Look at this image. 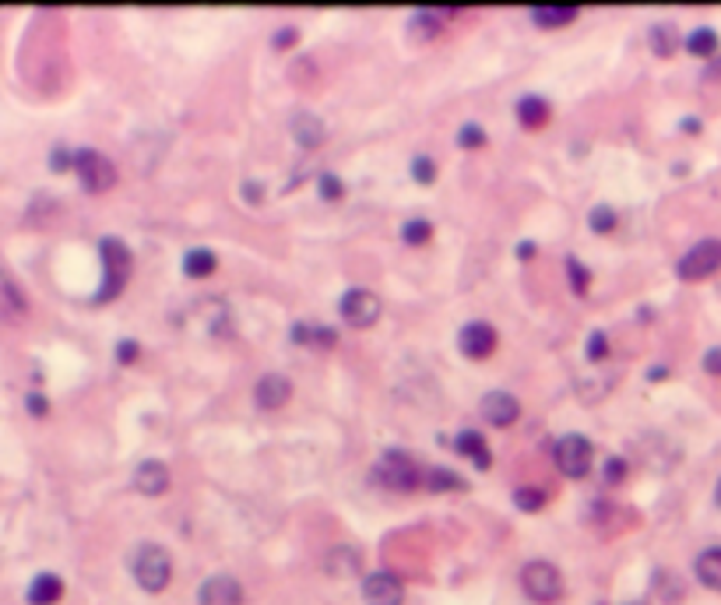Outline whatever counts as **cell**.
I'll return each mask as SVG.
<instances>
[{
  "label": "cell",
  "mask_w": 721,
  "mask_h": 605,
  "mask_svg": "<svg viewBox=\"0 0 721 605\" xmlns=\"http://www.w3.org/2000/svg\"><path fill=\"white\" fill-rule=\"evenodd\" d=\"M531 18L542 29H563V25H570L577 18V7H535Z\"/></svg>",
  "instance_id": "44dd1931"
},
{
  "label": "cell",
  "mask_w": 721,
  "mask_h": 605,
  "mask_svg": "<svg viewBox=\"0 0 721 605\" xmlns=\"http://www.w3.org/2000/svg\"><path fill=\"white\" fill-rule=\"evenodd\" d=\"M715 500H718V507H721V482H718V489H715Z\"/></svg>",
  "instance_id": "bcb514c9"
},
{
  "label": "cell",
  "mask_w": 721,
  "mask_h": 605,
  "mask_svg": "<svg viewBox=\"0 0 721 605\" xmlns=\"http://www.w3.org/2000/svg\"><path fill=\"white\" fill-rule=\"evenodd\" d=\"M458 345L468 359H486L496 349V331H492V324H486V320H472V324L461 327Z\"/></svg>",
  "instance_id": "30bf717a"
},
{
  "label": "cell",
  "mask_w": 721,
  "mask_h": 605,
  "mask_svg": "<svg viewBox=\"0 0 721 605\" xmlns=\"http://www.w3.org/2000/svg\"><path fill=\"white\" fill-rule=\"evenodd\" d=\"M254 398H258L261 409H282L293 398V383H289V377H282V373H267L254 387Z\"/></svg>",
  "instance_id": "4fadbf2b"
},
{
  "label": "cell",
  "mask_w": 721,
  "mask_h": 605,
  "mask_svg": "<svg viewBox=\"0 0 721 605\" xmlns=\"http://www.w3.org/2000/svg\"><path fill=\"white\" fill-rule=\"evenodd\" d=\"M531 254H535V243H521V247H518V257H521V260H531Z\"/></svg>",
  "instance_id": "ee69618b"
},
{
  "label": "cell",
  "mask_w": 721,
  "mask_h": 605,
  "mask_svg": "<svg viewBox=\"0 0 721 605\" xmlns=\"http://www.w3.org/2000/svg\"><path fill=\"white\" fill-rule=\"evenodd\" d=\"M64 599V581L57 573H39L29 584V602L33 605H57Z\"/></svg>",
  "instance_id": "9a60e30c"
},
{
  "label": "cell",
  "mask_w": 721,
  "mask_h": 605,
  "mask_svg": "<svg viewBox=\"0 0 721 605\" xmlns=\"http://www.w3.org/2000/svg\"><path fill=\"white\" fill-rule=\"evenodd\" d=\"M293 338L299 345H334L338 342L334 331H328V327H310V324H299L293 331Z\"/></svg>",
  "instance_id": "d4e9b609"
},
{
  "label": "cell",
  "mask_w": 721,
  "mask_h": 605,
  "mask_svg": "<svg viewBox=\"0 0 721 605\" xmlns=\"http://www.w3.org/2000/svg\"><path fill=\"white\" fill-rule=\"evenodd\" d=\"M215 268H219V257H215V251H208V247H194V251H187V257H183V271L191 279H208Z\"/></svg>",
  "instance_id": "ffe728a7"
},
{
  "label": "cell",
  "mask_w": 721,
  "mask_h": 605,
  "mask_svg": "<svg viewBox=\"0 0 721 605\" xmlns=\"http://www.w3.org/2000/svg\"><path fill=\"white\" fill-rule=\"evenodd\" d=\"M360 571V553L349 549V545H338L328 556V573L331 577H349V573Z\"/></svg>",
  "instance_id": "7402d4cb"
},
{
  "label": "cell",
  "mask_w": 721,
  "mask_h": 605,
  "mask_svg": "<svg viewBox=\"0 0 721 605\" xmlns=\"http://www.w3.org/2000/svg\"><path fill=\"white\" fill-rule=\"evenodd\" d=\"M412 22H416V29H426V35L440 33V14H433V11H419Z\"/></svg>",
  "instance_id": "e575fe53"
},
{
  "label": "cell",
  "mask_w": 721,
  "mask_h": 605,
  "mask_svg": "<svg viewBox=\"0 0 721 605\" xmlns=\"http://www.w3.org/2000/svg\"><path fill=\"white\" fill-rule=\"evenodd\" d=\"M102 268H106V279H102V288L96 296L98 303L117 299L131 279V251L124 247V240H113V236L102 240Z\"/></svg>",
  "instance_id": "7a4b0ae2"
},
{
  "label": "cell",
  "mask_w": 721,
  "mask_h": 605,
  "mask_svg": "<svg viewBox=\"0 0 721 605\" xmlns=\"http://www.w3.org/2000/svg\"><path fill=\"white\" fill-rule=\"evenodd\" d=\"M458 145L461 148H482L486 145V130L479 128V124H464L458 134Z\"/></svg>",
  "instance_id": "f546056e"
},
{
  "label": "cell",
  "mask_w": 721,
  "mask_h": 605,
  "mask_svg": "<svg viewBox=\"0 0 721 605\" xmlns=\"http://www.w3.org/2000/svg\"><path fill=\"white\" fill-rule=\"evenodd\" d=\"M521 584H525V595L531 602H557L559 595H563V577L553 563H546V560H531L525 571H521Z\"/></svg>",
  "instance_id": "3957f363"
},
{
  "label": "cell",
  "mask_w": 721,
  "mask_h": 605,
  "mask_svg": "<svg viewBox=\"0 0 721 605\" xmlns=\"http://www.w3.org/2000/svg\"><path fill=\"white\" fill-rule=\"evenodd\" d=\"M626 476V461H620V458H613V461H609V465H605V482H609V486H616V482H620V478Z\"/></svg>",
  "instance_id": "d590c367"
},
{
  "label": "cell",
  "mask_w": 721,
  "mask_h": 605,
  "mask_svg": "<svg viewBox=\"0 0 721 605\" xmlns=\"http://www.w3.org/2000/svg\"><path fill=\"white\" fill-rule=\"evenodd\" d=\"M342 194H345L342 180H338L334 173H321V197H324V201H342Z\"/></svg>",
  "instance_id": "4dcf8cb0"
},
{
  "label": "cell",
  "mask_w": 721,
  "mask_h": 605,
  "mask_svg": "<svg viewBox=\"0 0 721 605\" xmlns=\"http://www.w3.org/2000/svg\"><path fill=\"white\" fill-rule=\"evenodd\" d=\"M362 602L366 605H401L405 602V588H401V581L388 571L370 573V577L362 581Z\"/></svg>",
  "instance_id": "9c48e42d"
},
{
  "label": "cell",
  "mask_w": 721,
  "mask_h": 605,
  "mask_svg": "<svg viewBox=\"0 0 721 605\" xmlns=\"http://www.w3.org/2000/svg\"><path fill=\"white\" fill-rule=\"evenodd\" d=\"M377 478H380L388 489L408 493V489L423 486V468H419L405 450H388V454L380 458V465H377Z\"/></svg>",
  "instance_id": "277c9868"
},
{
  "label": "cell",
  "mask_w": 721,
  "mask_h": 605,
  "mask_svg": "<svg viewBox=\"0 0 721 605\" xmlns=\"http://www.w3.org/2000/svg\"><path fill=\"white\" fill-rule=\"evenodd\" d=\"M518 415H521V405H518V398L507 394V391H490V394L482 398V419H486L490 426H510V422H518Z\"/></svg>",
  "instance_id": "7c38bea8"
},
{
  "label": "cell",
  "mask_w": 721,
  "mask_h": 605,
  "mask_svg": "<svg viewBox=\"0 0 721 605\" xmlns=\"http://www.w3.org/2000/svg\"><path fill=\"white\" fill-rule=\"evenodd\" d=\"M131 571H134V581H137L145 591L159 595L165 584H169V577H173V560H169V553H165L163 545L145 542V545L134 553Z\"/></svg>",
  "instance_id": "6da1fadb"
},
{
  "label": "cell",
  "mask_w": 721,
  "mask_h": 605,
  "mask_svg": "<svg viewBox=\"0 0 721 605\" xmlns=\"http://www.w3.org/2000/svg\"><path fill=\"white\" fill-rule=\"evenodd\" d=\"M4 296H7V303H11V310H14V314H22V310H25V303H22V296H18V286H14L11 279L4 282Z\"/></svg>",
  "instance_id": "8d00e7d4"
},
{
  "label": "cell",
  "mask_w": 721,
  "mask_h": 605,
  "mask_svg": "<svg viewBox=\"0 0 721 605\" xmlns=\"http://www.w3.org/2000/svg\"><path fill=\"white\" fill-rule=\"evenodd\" d=\"M637 605H641V602H637Z\"/></svg>",
  "instance_id": "7dc6e473"
},
{
  "label": "cell",
  "mask_w": 721,
  "mask_h": 605,
  "mask_svg": "<svg viewBox=\"0 0 721 605\" xmlns=\"http://www.w3.org/2000/svg\"><path fill=\"white\" fill-rule=\"evenodd\" d=\"M70 162H74V156H70L67 148H53V152H50V165H53L57 173H64Z\"/></svg>",
  "instance_id": "74e56055"
},
{
  "label": "cell",
  "mask_w": 721,
  "mask_h": 605,
  "mask_svg": "<svg viewBox=\"0 0 721 605\" xmlns=\"http://www.w3.org/2000/svg\"><path fill=\"white\" fill-rule=\"evenodd\" d=\"M243 194H247V201H250V204H261L264 187H261V184H250V180H247V184H243Z\"/></svg>",
  "instance_id": "60d3db41"
},
{
  "label": "cell",
  "mask_w": 721,
  "mask_h": 605,
  "mask_svg": "<svg viewBox=\"0 0 721 605\" xmlns=\"http://www.w3.org/2000/svg\"><path fill=\"white\" fill-rule=\"evenodd\" d=\"M74 169H78V176H81V187L92 194L109 191L113 180H117L113 162L106 159V156H98V152H92V148H85V152L74 156Z\"/></svg>",
  "instance_id": "52a82bcc"
},
{
  "label": "cell",
  "mask_w": 721,
  "mask_h": 605,
  "mask_svg": "<svg viewBox=\"0 0 721 605\" xmlns=\"http://www.w3.org/2000/svg\"><path fill=\"white\" fill-rule=\"evenodd\" d=\"M697 577L704 588L711 591H721V549H707L697 556Z\"/></svg>",
  "instance_id": "d6986e66"
},
{
  "label": "cell",
  "mask_w": 721,
  "mask_h": 605,
  "mask_svg": "<svg viewBox=\"0 0 721 605\" xmlns=\"http://www.w3.org/2000/svg\"><path fill=\"white\" fill-rule=\"evenodd\" d=\"M134 489L145 493V496H163L169 489V468L163 461H141L134 468Z\"/></svg>",
  "instance_id": "5bb4252c"
},
{
  "label": "cell",
  "mask_w": 721,
  "mask_h": 605,
  "mask_svg": "<svg viewBox=\"0 0 721 605\" xmlns=\"http://www.w3.org/2000/svg\"><path fill=\"white\" fill-rule=\"evenodd\" d=\"M514 504H518V507L521 510H528V514H535V510H542V504H546V493H542V489H518V493H514Z\"/></svg>",
  "instance_id": "83f0119b"
},
{
  "label": "cell",
  "mask_w": 721,
  "mask_h": 605,
  "mask_svg": "<svg viewBox=\"0 0 721 605\" xmlns=\"http://www.w3.org/2000/svg\"><path fill=\"white\" fill-rule=\"evenodd\" d=\"M707 78H721V61H711V67H707Z\"/></svg>",
  "instance_id": "f6af8a7d"
},
{
  "label": "cell",
  "mask_w": 721,
  "mask_h": 605,
  "mask_svg": "<svg viewBox=\"0 0 721 605\" xmlns=\"http://www.w3.org/2000/svg\"><path fill=\"white\" fill-rule=\"evenodd\" d=\"M197 602L201 605H239L243 602V588H239V581L229 577V573H215V577H208V581L201 584Z\"/></svg>",
  "instance_id": "8fae6325"
},
{
  "label": "cell",
  "mask_w": 721,
  "mask_h": 605,
  "mask_svg": "<svg viewBox=\"0 0 721 605\" xmlns=\"http://www.w3.org/2000/svg\"><path fill=\"white\" fill-rule=\"evenodd\" d=\"M553 458H557V468L563 476L570 478H585L591 472V458H595V450L585 437H577V433H566L563 440H557L553 447Z\"/></svg>",
  "instance_id": "5b68a950"
},
{
  "label": "cell",
  "mask_w": 721,
  "mask_h": 605,
  "mask_svg": "<svg viewBox=\"0 0 721 605\" xmlns=\"http://www.w3.org/2000/svg\"><path fill=\"white\" fill-rule=\"evenodd\" d=\"M25 405H29V412L33 415H46V402H42V394H29Z\"/></svg>",
  "instance_id": "b9f144b4"
},
{
  "label": "cell",
  "mask_w": 721,
  "mask_h": 605,
  "mask_svg": "<svg viewBox=\"0 0 721 605\" xmlns=\"http://www.w3.org/2000/svg\"><path fill=\"white\" fill-rule=\"evenodd\" d=\"M423 486H426L429 493H447V489H464V482H461V476H454V472H447V468H426V472H423Z\"/></svg>",
  "instance_id": "cb8c5ba5"
},
{
  "label": "cell",
  "mask_w": 721,
  "mask_h": 605,
  "mask_svg": "<svg viewBox=\"0 0 721 605\" xmlns=\"http://www.w3.org/2000/svg\"><path fill=\"white\" fill-rule=\"evenodd\" d=\"M648 39H651V50H655L658 57H672L676 46H679V39H676V29H672V25H655V29L648 33Z\"/></svg>",
  "instance_id": "484cf974"
},
{
  "label": "cell",
  "mask_w": 721,
  "mask_h": 605,
  "mask_svg": "<svg viewBox=\"0 0 721 605\" xmlns=\"http://www.w3.org/2000/svg\"><path fill=\"white\" fill-rule=\"evenodd\" d=\"M293 137H295V145H303V148H317V145L324 141V124H321V117H314V113H295Z\"/></svg>",
  "instance_id": "2e32d148"
},
{
  "label": "cell",
  "mask_w": 721,
  "mask_h": 605,
  "mask_svg": "<svg viewBox=\"0 0 721 605\" xmlns=\"http://www.w3.org/2000/svg\"><path fill=\"white\" fill-rule=\"evenodd\" d=\"M454 447H458V454L472 458L479 468H490V447H486V440H482L479 430H464V433H458Z\"/></svg>",
  "instance_id": "e0dca14e"
},
{
  "label": "cell",
  "mask_w": 721,
  "mask_h": 605,
  "mask_svg": "<svg viewBox=\"0 0 721 605\" xmlns=\"http://www.w3.org/2000/svg\"><path fill=\"white\" fill-rule=\"evenodd\" d=\"M518 120H521V128H528V130L542 128V124L549 120V102L542 96H525L518 102Z\"/></svg>",
  "instance_id": "ac0fdd59"
},
{
  "label": "cell",
  "mask_w": 721,
  "mask_h": 605,
  "mask_svg": "<svg viewBox=\"0 0 721 605\" xmlns=\"http://www.w3.org/2000/svg\"><path fill=\"white\" fill-rule=\"evenodd\" d=\"M433 176H436V165H433V159L419 156V159L412 162V180H416V184H433Z\"/></svg>",
  "instance_id": "1f68e13d"
},
{
  "label": "cell",
  "mask_w": 721,
  "mask_h": 605,
  "mask_svg": "<svg viewBox=\"0 0 721 605\" xmlns=\"http://www.w3.org/2000/svg\"><path fill=\"white\" fill-rule=\"evenodd\" d=\"M704 370L715 373V377H721V349H711L707 355H704Z\"/></svg>",
  "instance_id": "ab89813d"
},
{
  "label": "cell",
  "mask_w": 721,
  "mask_h": 605,
  "mask_svg": "<svg viewBox=\"0 0 721 605\" xmlns=\"http://www.w3.org/2000/svg\"><path fill=\"white\" fill-rule=\"evenodd\" d=\"M721 268V243L718 240H704L697 247H689L687 254L679 257V279L687 282H700V279H711Z\"/></svg>",
  "instance_id": "8992f818"
},
{
  "label": "cell",
  "mask_w": 721,
  "mask_h": 605,
  "mask_svg": "<svg viewBox=\"0 0 721 605\" xmlns=\"http://www.w3.org/2000/svg\"><path fill=\"white\" fill-rule=\"evenodd\" d=\"M605 352H609L605 335H602V331H595V335L588 338V359H591V363H598V359H605Z\"/></svg>",
  "instance_id": "836d02e7"
},
{
  "label": "cell",
  "mask_w": 721,
  "mask_h": 605,
  "mask_svg": "<svg viewBox=\"0 0 721 605\" xmlns=\"http://www.w3.org/2000/svg\"><path fill=\"white\" fill-rule=\"evenodd\" d=\"M295 43V29H282V33L275 35V46L282 50V46H293Z\"/></svg>",
  "instance_id": "7bdbcfd3"
},
{
  "label": "cell",
  "mask_w": 721,
  "mask_h": 605,
  "mask_svg": "<svg viewBox=\"0 0 721 605\" xmlns=\"http://www.w3.org/2000/svg\"><path fill=\"white\" fill-rule=\"evenodd\" d=\"M588 225L595 232H613V229H616V212H613L609 204H595L588 215Z\"/></svg>",
  "instance_id": "4316f807"
},
{
  "label": "cell",
  "mask_w": 721,
  "mask_h": 605,
  "mask_svg": "<svg viewBox=\"0 0 721 605\" xmlns=\"http://www.w3.org/2000/svg\"><path fill=\"white\" fill-rule=\"evenodd\" d=\"M429 232H433V225H429L426 219H412V222H405V229H401V236H405L408 243H426Z\"/></svg>",
  "instance_id": "f1b7e54d"
},
{
  "label": "cell",
  "mask_w": 721,
  "mask_h": 605,
  "mask_svg": "<svg viewBox=\"0 0 721 605\" xmlns=\"http://www.w3.org/2000/svg\"><path fill=\"white\" fill-rule=\"evenodd\" d=\"M687 50L693 57H700V61H711V57L718 53V33H715V29H697V33H689Z\"/></svg>",
  "instance_id": "603a6c76"
},
{
  "label": "cell",
  "mask_w": 721,
  "mask_h": 605,
  "mask_svg": "<svg viewBox=\"0 0 721 605\" xmlns=\"http://www.w3.org/2000/svg\"><path fill=\"white\" fill-rule=\"evenodd\" d=\"M338 310H342V320L349 327H370V324H377V317H380V299L373 292H366V288H349L342 296Z\"/></svg>",
  "instance_id": "ba28073f"
},
{
  "label": "cell",
  "mask_w": 721,
  "mask_h": 605,
  "mask_svg": "<svg viewBox=\"0 0 721 605\" xmlns=\"http://www.w3.org/2000/svg\"><path fill=\"white\" fill-rule=\"evenodd\" d=\"M117 359H120V363H134V359H137V342L124 338V342L117 345Z\"/></svg>",
  "instance_id": "f35d334b"
},
{
  "label": "cell",
  "mask_w": 721,
  "mask_h": 605,
  "mask_svg": "<svg viewBox=\"0 0 721 605\" xmlns=\"http://www.w3.org/2000/svg\"><path fill=\"white\" fill-rule=\"evenodd\" d=\"M566 271L574 279V292H588V271L577 264V257H566Z\"/></svg>",
  "instance_id": "d6a6232c"
}]
</instances>
